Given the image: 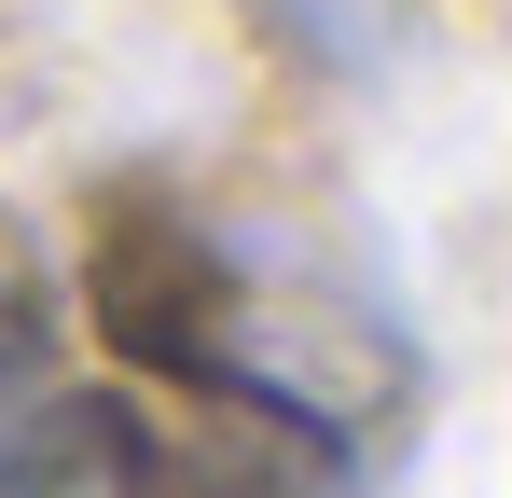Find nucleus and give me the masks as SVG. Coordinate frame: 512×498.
<instances>
[{
    "label": "nucleus",
    "mask_w": 512,
    "mask_h": 498,
    "mask_svg": "<svg viewBox=\"0 0 512 498\" xmlns=\"http://www.w3.org/2000/svg\"><path fill=\"white\" fill-rule=\"evenodd\" d=\"M0 498H125V443H111V402L28 415L0 443Z\"/></svg>",
    "instance_id": "obj_1"
},
{
    "label": "nucleus",
    "mask_w": 512,
    "mask_h": 498,
    "mask_svg": "<svg viewBox=\"0 0 512 498\" xmlns=\"http://www.w3.org/2000/svg\"><path fill=\"white\" fill-rule=\"evenodd\" d=\"M42 346H56V291H42V263H28V236L0 222V402L42 374Z\"/></svg>",
    "instance_id": "obj_2"
}]
</instances>
